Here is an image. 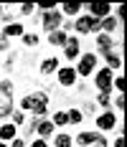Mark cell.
<instances>
[{
  "label": "cell",
  "instance_id": "34",
  "mask_svg": "<svg viewBox=\"0 0 127 147\" xmlns=\"http://www.w3.org/2000/svg\"><path fill=\"white\" fill-rule=\"evenodd\" d=\"M10 142H13V147H26V142H23V140H18V137H15V140H10Z\"/></svg>",
  "mask_w": 127,
  "mask_h": 147
},
{
  "label": "cell",
  "instance_id": "29",
  "mask_svg": "<svg viewBox=\"0 0 127 147\" xmlns=\"http://www.w3.org/2000/svg\"><path fill=\"white\" fill-rule=\"evenodd\" d=\"M20 13H23V15H31V13H33V5H31V3L20 5Z\"/></svg>",
  "mask_w": 127,
  "mask_h": 147
},
{
  "label": "cell",
  "instance_id": "2",
  "mask_svg": "<svg viewBox=\"0 0 127 147\" xmlns=\"http://www.w3.org/2000/svg\"><path fill=\"white\" fill-rule=\"evenodd\" d=\"M41 26L48 30V33L58 30V28H61V10H46L43 18H41Z\"/></svg>",
  "mask_w": 127,
  "mask_h": 147
},
{
  "label": "cell",
  "instance_id": "37",
  "mask_svg": "<svg viewBox=\"0 0 127 147\" xmlns=\"http://www.w3.org/2000/svg\"><path fill=\"white\" fill-rule=\"evenodd\" d=\"M0 15H3V5H0Z\"/></svg>",
  "mask_w": 127,
  "mask_h": 147
},
{
  "label": "cell",
  "instance_id": "22",
  "mask_svg": "<svg viewBox=\"0 0 127 147\" xmlns=\"http://www.w3.org/2000/svg\"><path fill=\"white\" fill-rule=\"evenodd\" d=\"M8 114H13V104L10 99H0V117H8Z\"/></svg>",
  "mask_w": 127,
  "mask_h": 147
},
{
  "label": "cell",
  "instance_id": "14",
  "mask_svg": "<svg viewBox=\"0 0 127 147\" xmlns=\"http://www.w3.org/2000/svg\"><path fill=\"white\" fill-rule=\"evenodd\" d=\"M104 59H107V69H109V71H112V69H122V59H120V53L109 51V53H104Z\"/></svg>",
  "mask_w": 127,
  "mask_h": 147
},
{
  "label": "cell",
  "instance_id": "1",
  "mask_svg": "<svg viewBox=\"0 0 127 147\" xmlns=\"http://www.w3.org/2000/svg\"><path fill=\"white\" fill-rule=\"evenodd\" d=\"M20 109H23V112H33L36 117H43L46 109H48V94H46V91H33L28 96H23Z\"/></svg>",
  "mask_w": 127,
  "mask_h": 147
},
{
  "label": "cell",
  "instance_id": "33",
  "mask_svg": "<svg viewBox=\"0 0 127 147\" xmlns=\"http://www.w3.org/2000/svg\"><path fill=\"white\" fill-rule=\"evenodd\" d=\"M114 104H117V109H122V104H125V96H122V94H120V96H117V99H114Z\"/></svg>",
  "mask_w": 127,
  "mask_h": 147
},
{
  "label": "cell",
  "instance_id": "35",
  "mask_svg": "<svg viewBox=\"0 0 127 147\" xmlns=\"http://www.w3.org/2000/svg\"><path fill=\"white\" fill-rule=\"evenodd\" d=\"M114 147H125V137H117L114 140Z\"/></svg>",
  "mask_w": 127,
  "mask_h": 147
},
{
  "label": "cell",
  "instance_id": "21",
  "mask_svg": "<svg viewBox=\"0 0 127 147\" xmlns=\"http://www.w3.org/2000/svg\"><path fill=\"white\" fill-rule=\"evenodd\" d=\"M66 15H76L79 10H81V3H64V8H61Z\"/></svg>",
  "mask_w": 127,
  "mask_h": 147
},
{
  "label": "cell",
  "instance_id": "10",
  "mask_svg": "<svg viewBox=\"0 0 127 147\" xmlns=\"http://www.w3.org/2000/svg\"><path fill=\"white\" fill-rule=\"evenodd\" d=\"M97 48L102 51V53H109V51L114 48V41L107 36V33H99L97 36Z\"/></svg>",
  "mask_w": 127,
  "mask_h": 147
},
{
  "label": "cell",
  "instance_id": "30",
  "mask_svg": "<svg viewBox=\"0 0 127 147\" xmlns=\"http://www.w3.org/2000/svg\"><path fill=\"white\" fill-rule=\"evenodd\" d=\"M5 48H8V38L0 33V51H5Z\"/></svg>",
  "mask_w": 127,
  "mask_h": 147
},
{
  "label": "cell",
  "instance_id": "7",
  "mask_svg": "<svg viewBox=\"0 0 127 147\" xmlns=\"http://www.w3.org/2000/svg\"><path fill=\"white\" fill-rule=\"evenodd\" d=\"M109 13H112V5L109 3H89V15L92 18L102 20V18H107Z\"/></svg>",
  "mask_w": 127,
  "mask_h": 147
},
{
  "label": "cell",
  "instance_id": "36",
  "mask_svg": "<svg viewBox=\"0 0 127 147\" xmlns=\"http://www.w3.org/2000/svg\"><path fill=\"white\" fill-rule=\"evenodd\" d=\"M0 147H8V145H5V142H0Z\"/></svg>",
  "mask_w": 127,
  "mask_h": 147
},
{
  "label": "cell",
  "instance_id": "16",
  "mask_svg": "<svg viewBox=\"0 0 127 147\" xmlns=\"http://www.w3.org/2000/svg\"><path fill=\"white\" fill-rule=\"evenodd\" d=\"M3 36H5V38L23 36V26H20V23H8V26H5V30H3Z\"/></svg>",
  "mask_w": 127,
  "mask_h": 147
},
{
  "label": "cell",
  "instance_id": "31",
  "mask_svg": "<svg viewBox=\"0 0 127 147\" xmlns=\"http://www.w3.org/2000/svg\"><path fill=\"white\" fill-rule=\"evenodd\" d=\"M109 145V142H107V137H102V134H99V140H97V147H107Z\"/></svg>",
  "mask_w": 127,
  "mask_h": 147
},
{
  "label": "cell",
  "instance_id": "6",
  "mask_svg": "<svg viewBox=\"0 0 127 147\" xmlns=\"http://www.w3.org/2000/svg\"><path fill=\"white\" fill-rule=\"evenodd\" d=\"M97 127L102 129V132L114 129V127H117V114H114V112H102V114L97 117Z\"/></svg>",
  "mask_w": 127,
  "mask_h": 147
},
{
  "label": "cell",
  "instance_id": "26",
  "mask_svg": "<svg viewBox=\"0 0 127 147\" xmlns=\"http://www.w3.org/2000/svg\"><path fill=\"white\" fill-rule=\"evenodd\" d=\"M97 104H99V107H104V109H107V107L112 104V99H109V94H102V91H99V96H97Z\"/></svg>",
  "mask_w": 127,
  "mask_h": 147
},
{
  "label": "cell",
  "instance_id": "8",
  "mask_svg": "<svg viewBox=\"0 0 127 147\" xmlns=\"http://www.w3.org/2000/svg\"><path fill=\"white\" fill-rule=\"evenodd\" d=\"M76 81V71L69 69V66H64V69H58V84L61 86H71Z\"/></svg>",
  "mask_w": 127,
  "mask_h": 147
},
{
  "label": "cell",
  "instance_id": "20",
  "mask_svg": "<svg viewBox=\"0 0 127 147\" xmlns=\"http://www.w3.org/2000/svg\"><path fill=\"white\" fill-rule=\"evenodd\" d=\"M51 124H54V127H64V124H69L66 112H56V114H54V119H51Z\"/></svg>",
  "mask_w": 127,
  "mask_h": 147
},
{
  "label": "cell",
  "instance_id": "12",
  "mask_svg": "<svg viewBox=\"0 0 127 147\" xmlns=\"http://www.w3.org/2000/svg\"><path fill=\"white\" fill-rule=\"evenodd\" d=\"M97 140H99V134H97V132H79V137H76V145L89 147V145H94Z\"/></svg>",
  "mask_w": 127,
  "mask_h": 147
},
{
  "label": "cell",
  "instance_id": "24",
  "mask_svg": "<svg viewBox=\"0 0 127 147\" xmlns=\"http://www.w3.org/2000/svg\"><path fill=\"white\" fill-rule=\"evenodd\" d=\"M0 91L5 94V99H10L13 96V84L10 81H0Z\"/></svg>",
  "mask_w": 127,
  "mask_h": 147
},
{
  "label": "cell",
  "instance_id": "15",
  "mask_svg": "<svg viewBox=\"0 0 127 147\" xmlns=\"http://www.w3.org/2000/svg\"><path fill=\"white\" fill-rule=\"evenodd\" d=\"M54 71H58V59H43V63H41V74H54Z\"/></svg>",
  "mask_w": 127,
  "mask_h": 147
},
{
  "label": "cell",
  "instance_id": "11",
  "mask_svg": "<svg viewBox=\"0 0 127 147\" xmlns=\"http://www.w3.org/2000/svg\"><path fill=\"white\" fill-rule=\"evenodd\" d=\"M33 127H36V132H38V137H41V140H46V137H51V134H54V124H51V122H36V124H33Z\"/></svg>",
  "mask_w": 127,
  "mask_h": 147
},
{
  "label": "cell",
  "instance_id": "28",
  "mask_svg": "<svg viewBox=\"0 0 127 147\" xmlns=\"http://www.w3.org/2000/svg\"><path fill=\"white\" fill-rule=\"evenodd\" d=\"M26 122V114L23 112H13V124H23Z\"/></svg>",
  "mask_w": 127,
  "mask_h": 147
},
{
  "label": "cell",
  "instance_id": "9",
  "mask_svg": "<svg viewBox=\"0 0 127 147\" xmlns=\"http://www.w3.org/2000/svg\"><path fill=\"white\" fill-rule=\"evenodd\" d=\"M64 53H66V59H76L79 56V38H66V43H64Z\"/></svg>",
  "mask_w": 127,
  "mask_h": 147
},
{
  "label": "cell",
  "instance_id": "32",
  "mask_svg": "<svg viewBox=\"0 0 127 147\" xmlns=\"http://www.w3.org/2000/svg\"><path fill=\"white\" fill-rule=\"evenodd\" d=\"M31 147H48V142H46V140H36Z\"/></svg>",
  "mask_w": 127,
  "mask_h": 147
},
{
  "label": "cell",
  "instance_id": "18",
  "mask_svg": "<svg viewBox=\"0 0 127 147\" xmlns=\"http://www.w3.org/2000/svg\"><path fill=\"white\" fill-rule=\"evenodd\" d=\"M0 140H3V142H5V140H15V124L13 122L0 127Z\"/></svg>",
  "mask_w": 127,
  "mask_h": 147
},
{
  "label": "cell",
  "instance_id": "17",
  "mask_svg": "<svg viewBox=\"0 0 127 147\" xmlns=\"http://www.w3.org/2000/svg\"><path fill=\"white\" fill-rule=\"evenodd\" d=\"M99 28H102L104 33H107V36H109V30H114V28H117V18H112V15L102 18V20H99Z\"/></svg>",
  "mask_w": 127,
  "mask_h": 147
},
{
  "label": "cell",
  "instance_id": "4",
  "mask_svg": "<svg viewBox=\"0 0 127 147\" xmlns=\"http://www.w3.org/2000/svg\"><path fill=\"white\" fill-rule=\"evenodd\" d=\"M94 66H97V56H94V53H84L81 61H79V66H76L74 71H76V76H79V74H81V76H89V74L94 71Z\"/></svg>",
  "mask_w": 127,
  "mask_h": 147
},
{
  "label": "cell",
  "instance_id": "13",
  "mask_svg": "<svg viewBox=\"0 0 127 147\" xmlns=\"http://www.w3.org/2000/svg\"><path fill=\"white\" fill-rule=\"evenodd\" d=\"M66 38H69V36H66V30H54V33H48V43L51 46H64L66 43Z\"/></svg>",
  "mask_w": 127,
  "mask_h": 147
},
{
  "label": "cell",
  "instance_id": "3",
  "mask_svg": "<svg viewBox=\"0 0 127 147\" xmlns=\"http://www.w3.org/2000/svg\"><path fill=\"white\" fill-rule=\"evenodd\" d=\"M112 81H114V76H112V71H109L107 66L97 71V89L102 91V94H109V89H112Z\"/></svg>",
  "mask_w": 127,
  "mask_h": 147
},
{
  "label": "cell",
  "instance_id": "19",
  "mask_svg": "<svg viewBox=\"0 0 127 147\" xmlns=\"http://www.w3.org/2000/svg\"><path fill=\"white\" fill-rule=\"evenodd\" d=\"M66 117H69V124H81L84 112H81V109H69V112H66Z\"/></svg>",
  "mask_w": 127,
  "mask_h": 147
},
{
  "label": "cell",
  "instance_id": "25",
  "mask_svg": "<svg viewBox=\"0 0 127 147\" xmlns=\"http://www.w3.org/2000/svg\"><path fill=\"white\" fill-rule=\"evenodd\" d=\"M23 43L26 46H36L38 43V36H36V33H23Z\"/></svg>",
  "mask_w": 127,
  "mask_h": 147
},
{
  "label": "cell",
  "instance_id": "5",
  "mask_svg": "<svg viewBox=\"0 0 127 147\" xmlns=\"http://www.w3.org/2000/svg\"><path fill=\"white\" fill-rule=\"evenodd\" d=\"M74 28L79 30V33H92V30H99V20L92 18V15H81V18L74 23Z\"/></svg>",
  "mask_w": 127,
  "mask_h": 147
},
{
  "label": "cell",
  "instance_id": "27",
  "mask_svg": "<svg viewBox=\"0 0 127 147\" xmlns=\"http://www.w3.org/2000/svg\"><path fill=\"white\" fill-rule=\"evenodd\" d=\"M112 86L117 89L120 94H122V91H125V79H122V76H117V79H114V81H112Z\"/></svg>",
  "mask_w": 127,
  "mask_h": 147
},
{
  "label": "cell",
  "instance_id": "23",
  "mask_svg": "<svg viewBox=\"0 0 127 147\" xmlns=\"http://www.w3.org/2000/svg\"><path fill=\"white\" fill-rule=\"evenodd\" d=\"M71 145H74V140L69 134H56V147H71Z\"/></svg>",
  "mask_w": 127,
  "mask_h": 147
}]
</instances>
